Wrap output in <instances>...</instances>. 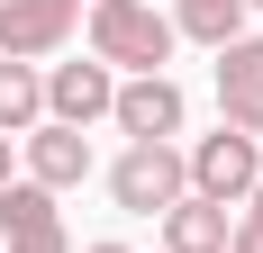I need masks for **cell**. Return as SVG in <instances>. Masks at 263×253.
<instances>
[{
    "mask_svg": "<svg viewBox=\"0 0 263 253\" xmlns=\"http://www.w3.org/2000/svg\"><path fill=\"white\" fill-rule=\"evenodd\" d=\"M182 172H191V199L245 208V190L263 181V145H254V136H236V126H218V136H200V145L182 154Z\"/></svg>",
    "mask_w": 263,
    "mask_h": 253,
    "instance_id": "2",
    "label": "cell"
},
{
    "mask_svg": "<svg viewBox=\"0 0 263 253\" xmlns=\"http://www.w3.org/2000/svg\"><path fill=\"white\" fill-rule=\"evenodd\" d=\"M109 199L127 208V217H163L173 199H191V172H182L173 145H127L109 163Z\"/></svg>",
    "mask_w": 263,
    "mask_h": 253,
    "instance_id": "3",
    "label": "cell"
},
{
    "mask_svg": "<svg viewBox=\"0 0 263 253\" xmlns=\"http://www.w3.org/2000/svg\"><path fill=\"white\" fill-rule=\"evenodd\" d=\"M245 0H173V36H200V46H236Z\"/></svg>",
    "mask_w": 263,
    "mask_h": 253,
    "instance_id": "12",
    "label": "cell"
},
{
    "mask_svg": "<svg viewBox=\"0 0 263 253\" xmlns=\"http://www.w3.org/2000/svg\"><path fill=\"white\" fill-rule=\"evenodd\" d=\"M218 126H236V136H263V36H236V46H218Z\"/></svg>",
    "mask_w": 263,
    "mask_h": 253,
    "instance_id": "7",
    "label": "cell"
},
{
    "mask_svg": "<svg viewBox=\"0 0 263 253\" xmlns=\"http://www.w3.org/2000/svg\"><path fill=\"white\" fill-rule=\"evenodd\" d=\"M109 118L127 126L136 145H173V136H182V81H173V73H136V81H118Z\"/></svg>",
    "mask_w": 263,
    "mask_h": 253,
    "instance_id": "6",
    "label": "cell"
},
{
    "mask_svg": "<svg viewBox=\"0 0 263 253\" xmlns=\"http://www.w3.org/2000/svg\"><path fill=\"white\" fill-rule=\"evenodd\" d=\"M36 118H46V73L0 54V136H27Z\"/></svg>",
    "mask_w": 263,
    "mask_h": 253,
    "instance_id": "11",
    "label": "cell"
},
{
    "mask_svg": "<svg viewBox=\"0 0 263 253\" xmlns=\"http://www.w3.org/2000/svg\"><path fill=\"white\" fill-rule=\"evenodd\" d=\"M82 27V0H0V54L9 64H36Z\"/></svg>",
    "mask_w": 263,
    "mask_h": 253,
    "instance_id": "5",
    "label": "cell"
},
{
    "mask_svg": "<svg viewBox=\"0 0 263 253\" xmlns=\"http://www.w3.org/2000/svg\"><path fill=\"white\" fill-rule=\"evenodd\" d=\"M0 190H9V136H0Z\"/></svg>",
    "mask_w": 263,
    "mask_h": 253,
    "instance_id": "14",
    "label": "cell"
},
{
    "mask_svg": "<svg viewBox=\"0 0 263 253\" xmlns=\"http://www.w3.org/2000/svg\"><path fill=\"white\" fill-rule=\"evenodd\" d=\"M27 181H36V190H73V181H91V136L36 118V126H27Z\"/></svg>",
    "mask_w": 263,
    "mask_h": 253,
    "instance_id": "9",
    "label": "cell"
},
{
    "mask_svg": "<svg viewBox=\"0 0 263 253\" xmlns=\"http://www.w3.org/2000/svg\"><path fill=\"white\" fill-rule=\"evenodd\" d=\"M245 9H263V0H245Z\"/></svg>",
    "mask_w": 263,
    "mask_h": 253,
    "instance_id": "16",
    "label": "cell"
},
{
    "mask_svg": "<svg viewBox=\"0 0 263 253\" xmlns=\"http://www.w3.org/2000/svg\"><path fill=\"white\" fill-rule=\"evenodd\" d=\"M0 253H73L54 190H36V181H9L0 190Z\"/></svg>",
    "mask_w": 263,
    "mask_h": 253,
    "instance_id": "4",
    "label": "cell"
},
{
    "mask_svg": "<svg viewBox=\"0 0 263 253\" xmlns=\"http://www.w3.org/2000/svg\"><path fill=\"white\" fill-rule=\"evenodd\" d=\"M227 208H209V199H173L163 208V253H227Z\"/></svg>",
    "mask_w": 263,
    "mask_h": 253,
    "instance_id": "10",
    "label": "cell"
},
{
    "mask_svg": "<svg viewBox=\"0 0 263 253\" xmlns=\"http://www.w3.org/2000/svg\"><path fill=\"white\" fill-rule=\"evenodd\" d=\"M109 100H118V73H109V64H54V73H46V118L54 126L109 118Z\"/></svg>",
    "mask_w": 263,
    "mask_h": 253,
    "instance_id": "8",
    "label": "cell"
},
{
    "mask_svg": "<svg viewBox=\"0 0 263 253\" xmlns=\"http://www.w3.org/2000/svg\"><path fill=\"white\" fill-rule=\"evenodd\" d=\"M91 64L109 73H163L173 64V18L145 0H91Z\"/></svg>",
    "mask_w": 263,
    "mask_h": 253,
    "instance_id": "1",
    "label": "cell"
},
{
    "mask_svg": "<svg viewBox=\"0 0 263 253\" xmlns=\"http://www.w3.org/2000/svg\"><path fill=\"white\" fill-rule=\"evenodd\" d=\"M245 217H263V181H254V190H245Z\"/></svg>",
    "mask_w": 263,
    "mask_h": 253,
    "instance_id": "13",
    "label": "cell"
},
{
    "mask_svg": "<svg viewBox=\"0 0 263 253\" xmlns=\"http://www.w3.org/2000/svg\"><path fill=\"white\" fill-rule=\"evenodd\" d=\"M91 253H127V244H91Z\"/></svg>",
    "mask_w": 263,
    "mask_h": 253,
    "instance_id": "15",
    "label": "cell"
}]
</instances>
